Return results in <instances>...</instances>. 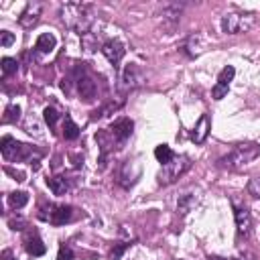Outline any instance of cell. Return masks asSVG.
I'll list each match as a JSON object with an SVG mask.
<instances>
[{"label": "cell", "mask_w": 260, "mask_h": 260, "mask_svg": "<svg viewBox=\"0 0 260 260\" xmlns=\"http://www.w3.org/2000/svg\"><path fill=\"white\" fill-rule=\"evenodd\" d=\"M234 218H236V228L240 236H248L252 230V218L246 207H234Z\"/></svg>", "instance_id": "cell-9"}, {"label": "cell", "mask_w": 260, "mask_h": 260, "mask_svg": "<svg viewBox=\"0 0 260 260\" xmlns=\"http://www.w3.org/2000/svg\"><path fill=\"white\" fill-rule=\"evenodd\" d=\"M25 128H27V132H29V134H35V136H41V134H43L41 130H39V124L35 122V118H29Z\"/></svg>", "instance_id": "cell-26"}, {"label": "cell", "mask_w": 260, "mask_h": 260, "mask_svg": "<svg viewBox=\"0 0 260 260\" xmlns=\"http://www.w3.org/2000/svg\"><path fill=\"white\" fill-rule=\"evenodd\" d=\"M234 260H236V258H234Z\"/></svg>", "instance_id": "cell-32"}, {"label": "cell", "mask_w": 260, "mask_h": 260, "mask_svg": "<svg viewBox=\"0 0 260 260\" xmlns=\"http://www.w3.org/2000/svg\"><path fill=\"white\" fill-rule=\"evenodd\" d=\"M197 203V197H195V195H183V197L179 199V203H177V211L179 213H187V211H191V207Z\"/></svg>", "instance_id": "cell-20"}, {"label": "cell", "mask_w": 260, "mask_h": 260, "mask_svg": "<svg viewBox=\"0 0 260 260\" xmlns=\"http://www.w3.org/2000/svg\"><path fill=\"white\" fill-rule=\"evenodd\" d=\"M102 53H104V57H106L108 61L114 65V67H118V63L122 61L126 49H124V45H122L118 39H112V41H106L104 45H102Z\"/></svg>", "instance_id": "cell-6"}, {"label": "cell", "mask_w": 260, "mask_h": 260, "mask_svg": "<svg viewBox=\"0 0 260 260\" xmlns=\"http://www.w3.org/2000/svg\"><path fill=\"white\" fill-rule=\"evenodd\" d=\"M2 120H4L6 124L18 122V120H20V108H18V106H8V108H6V114H4Z\"/></svg>", "instance_id": "cell-23"}, {"label": "cell", "mask_w": 260, "mask_h": 260, "mask_svg": "<svg viewBox=\"0 0 260 260\" xmlns=\"http://www.w3.org/2000/svg\"><path fill=\"white\" fill-rule=\"evenodd\" d=\"M53 226H63L71 220V207L69 205H57L53 207L51 205V211H49V218H47Z\"/></svg>", "instance_id": "cell-13"}, {"label": "cell", "mask_w": 260, "mask_h": 260, "mask_svg": "<svg viewBox=\"0 0 260 260\" xmlns=\"http://www.w3.org/2000/svg\"><path fill=\"white\" fill-rule=\"evenodd\" d=\"M234 75H236V69L232 67V65H226V67L220 71V75H218V83H215V85H213V90H211L213 100H222V98L228 94L230 81L234 79Z\"/></svg>", "instance_id": "cell-5"}, {"label": "cell", "mask_w": 260, "mask_h": 260, "mask_svg": "<svg viewBox=\"0 0 260 260\" xmlns=\"http://www.w3.org/2000/svg\"><path fill=\"white\" fill-rule=\"evenodd\" d=\"M2 260H16V258L12 256V252H10V250H6V252H4V256H2Z\"/></svg>", "instance_id": "cell-30"}, {"label": "cell", "mask_w": 260, "mask_h": 260, "mask_svg": "<svg viewBox=\"0 0 260 260\" xmlns=\"http://www.w3.org/2000/svg\"><path fill=\"white\" fill-rule=\"evenodd\" d=\"M0 63H2V73H4V75H12V73H16V69H18V61L12 59V57H4Z\"/></svg>", "instance_id": "cell-21"}, {"label": "cell", "mask_w": 260, "mask_h": 260, "mask_svg": "<svg viewBox=\"0 0 260 260\" xmlns=\"http://www.w3.org/2000/svg\"><path fill=\"white\" fill-rule=\"evenodd\" d=\"M207 260H222L220 256H207Z\"/></svg>", "instance_id": "cell-31"}, {"label": "cell", "mask_w": 260, "mask_h": 260, "mask_svg": "<svg viewBox=\"0 0 260 260\" xmlns=\"http://www.w3.org/2000/svg\"><path fill=\"white\" fill-rule=\"evenodd\" d=\"M122 81H124V85H128V88H134V85H138L142 81V71L136 63L126 65V69L122 73Z\"/></svg>", "instance_id": "cell-14"}, {"label": "cell", "mask_w": 260, "mask_h": 260, "mask_svg": "<svg viewBox=\"0 0 260 260\" xmlns=\"http://www.w3.org/2000/svg\"><path fill=\"white\" fill-rule=\"evenodd\" d=\"M12 43H14V35L10 31H2V33H0V45H2V47H10Z\"/></svg>", "instance_id": "cell-25"}, {"label": "cell", "mask_w": 260, "mask_h": 260, "mask_svg": "<svg viewBox=\"0 0 260 260\" xmlns=\"http://www.w3.org/2000/svg\"><path fill=\"white\" fill-rule=\"evenodd\" d=\"M258 153L260 150L254 144H240V146H236L228 157H224L220 163H222V167H228V169H240V167L252 163L258 157Z\"/></svg>", "instance_id": "cell-2"}, {"label": "cell", "mask_w": 260, "mask_h": 260, "mask_svg": "<svg viewBox=\"0 0 260 260\" xmlns=\"http://www.w3.org/2000/svg\"><path fill=\"white\" fill-rule=\"evenodd\" d=\"M47 185L53 191V195H65V193H67V189H69L65 177H51V179H47Z\"/></svg>", "instance_id": "cell-16"}, {"label": "cell", "mask_w": 260, "mask_h": 260, "mask_svg": "<svg viewBox=\"0 0 260 260\" xmlns=\"http://www.w3.org/2000/svg\"><path fill=\"white\" fill-rule=\"evenodd\" d=\"M155 157H157V161H159L161 165H169L173 159H175V153L171 150V146H167V144H159V146L155 148Z\"/></svg>", "instance_id": "cell-17"}, {"label": "cell", "mask_w": 260, "mask_h": 260, "mask_svg": "<svg viewBox=\"0 0 260 260\" xmlns=\"http://www.w3.org/2000/svg\"><path fill=\"white\" fill-rule=\"evenodd\" d=\"M0 150L6 161H29L33 157V148L29 144L16 142L12 136H4L0 142Z\"/></svg>", "instance_id": "cell-3"}, {"label": "cell", "mask_w": 260, "mask_h": 260, "mask_svg": "<svg viewBox=\"0 0 260 260\" xmlns=\"http://www.w3.org/2000/svg\"><path fill=\"white\" fill-rule=\"evenodd\" d=\"M77 92H79L81 100L92 102L98 94V85L90 75H81V77H77Z\"/></svg>", "instance_id": "cell-8"}, {"label": "cell", "mask_w": 260, "mask_h": 260, "mask_svg": "<svg viewBox=\"0 0 260 260\" xmlns=\"http://www.w3.org/2000/svg\"><path fill=\"white\" fill-rule=\"evenodd\" d=\"M209 130H211V122H209V116H207V114H203V116L199 118V122L195 124V128H193V132H191V140H193L195 144H201V142H203V140L207 138Z\"/></svg>", "instance_id": "cell-11"}, {"label": "cell", "mask_w": 260, "mask_h": 260, "mask_svg": "<svg viewBox=\"0 0 260 260\" xmlns=\"http://www.w3.org/2000/svg\"><path fill=\"white\" fill-rule=\"evenodd\" d=\"M57 260H73V252L67 244H61L59 248V254H57Z\"/></svg>", "instance_id": "cell-24"}, {"label": "cell", "mask_w": 260, "mask_h": 260, "mask_svg": "<svg viewBox=\"0 0 260 260\" xmlns=\"http://www.w3.org/2000/svg\"><path fill=\"white\" fill-rule=\"evenodd\" d=\"M29 201V195L25 191H14L8 195V203L14 207V209H20V207H25Z\"/></svg>", "instance_id": "cell-19"}, {"label": "cell", "mask_w": 260, "mask_h": 260, "mask_svg": "<svg viewBox=\"0 0 260 260\" xmlns=\"http://www.w3.org/2000/svg\"><path fill=\"white\" fill-rule=\"evenodd\" d=\"M4 171L8 173V175H12L16 181H25V175H23L20 171H14V169H10V167H4Z\"/></svg>", "instance_id": "cell-29"}, {"label": "cell", "mask_w": 260, "mask_h": 260, "mask_svg": "<svg viewBox=\"0 0 260 260\" xmlns=\"http://www.w3.org/2000/svg\"><path fill=\"white\" fill-rule=\"evenodd\" d=\"M43 118H45V122H47V126H49V128H53V126L57 124V120H59V112L55 110V108L47 106L45 110H43Z\"/></svg>", "instance_id": "cell-22"}, {"label": "cell", "mask_w": 260, "mask_h": 260, "mask_svg": "<svg viewBox=\"0 0 260 260\" xmlns=\"http://www.w3.org/2000/svg\"><path fill=\"white\" fill-rule=\"evenodd\" d=\"M25 250L31 254V256H43L45 254V244H43V240L39 238L37 232H29L25 236Z\"/></svg>", "instance_id": "cell-12"}, {"label": "cell", "mask_w": 260, "mask_h": 260, "mask_svg": "<svg viewBox=\"0 0 260 260\" xmlns=\"http://www.w3.org/2000/svg\"><path fill=\"white\" fill-rule=\"evenodd\" d=\"M41 2H29L27 4V8L23 10V14H20V18H18V23L23 25L25 29H31L33 25H37V20H39V16H41Z\"/></svg>", "instance_id": "cell-10"}, {"label": "cell", "mask_w": 260, "mask_h": 260, "mask_svg": "<svg viewBox=\"0 0 260 260\" xmlns=\"http://www.w3.org/2000/svg\"><path fill=\"white\" fill-rule=\"evenodd\" d=\"M96 16V8L92 4H79V2H67L61 6V20L63 25L75 31L77 35H88Z\"/></svg>", "instance_id": "cell-1"}, {"label": "cell", "mask_w": 260, "mask_h": 260, "mask_svg": "<svg viewBox=\"0 0 260 260\" xmlns=\"http://www.w3.org/2000/svg\"><path fill=\"white\" fill-rule=\"evenodd\" d=\"M63 136L67 138V140H75L79 136V126L69 116L65 118V122H63Z\"/></svg>", "instance_id": "cell-18"}, {"label": "cell", "mask_w": 260, "mask_h": 260, "mask_svg": "<svg viewBox=\"0 0 260 260\" xmlns=\"http://www.w3.org/2000/svg\"><path fill=\"white\" fill-rule=\"evenodd\" d=\"M128 248V244H120V246H116L114 250H112V254H110V258L112 260H120V256H122V252Z\"/></svg>", "instance_id": "cell-28"}, {"label": "cell", "mask_w": 260, "mask_h": 260, "mask_svg": "<svg viewBox=\"0 0 260 260\" xmlns=\"http://www.w3.org/2000/svg\"><path fill=\"white\" fill-rule=\"evenodd\" d=\"M132 128H134V122L130 120V118H118V120L112 122L110 132H112V136H114L118 142H124L130 134H132Z\"/></svg>", "instance_id": "cell-7"}, {"label": "cell", "mask_w": 260, "mask_h": 260, "mask_svg": "<svg viewBox=\"0 0 260 260\" xmlns=\"http://www.w3.org/2000/svg\"><path fill=\"white\" fill-rule=\"evenodd\" d=\"M248 193L254 197H260V179H250L248 181Z\"/></svg>", "instance_id": "cell-27"}, {"label": "cell", "mask_w": 260, "mask_h": 260, "mask_svg": "<svg viewBox=\"0 0 260 260\" xmlns=\"http://www.w3.org/2000/svg\"><path fill=\"white\" fill-rule=\"evenodd\" d=\"M254 23L252 14H238V12H228L222 16V31L226 35H238L242 31H248Z\"/></svg>", "instance_id": "cell-4"}, {"label": "cell", "mask_w": 260, "mask_h": 260, "mask_svg": "<svg viewBox=\"0 0 260 260\" xmlns=\"http://www.w3.org/2000/svg\"><path fill=\"white\" fill-rule=\"evenodd\" d=\"M55 45H57V39L51 33H43V35H39V39L35 43V49L39 53H51L55 49Z\"/></svg>", "instance_id": "cell-15"}]
</instances>
